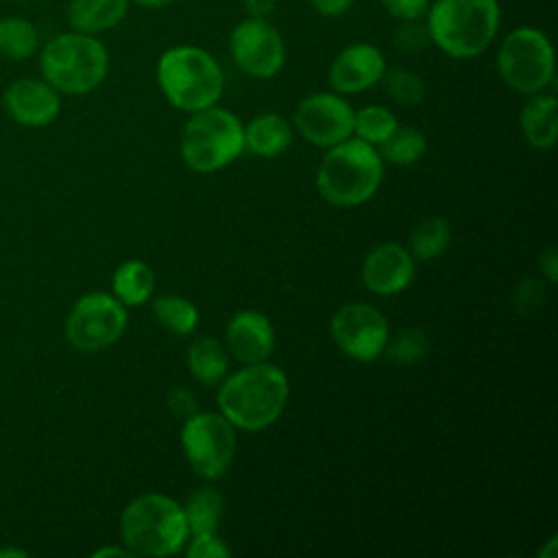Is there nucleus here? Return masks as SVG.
I'll return each mask as SVG.
<instances>
[{
    "mask_svg": "<svg viewBox=\"0 0 558 558\" xmlns=\"http://www.w3.org/2000/svg\"><path fill=\"white\" fill-rule=\"evenodd\" d=\"M290 384L286 373L268 362L246 364L227 379H220L216 395L220 414L238 429L257 432L272 425L288 401Z\"/></svg>",
    "mask_w": 558,
    "mask_h": 558,
    "instance_id": "1",
    "label": "nucleus"
},
{
    "mask_svg": "<svg viewBox=\"0 0 558 558\" xmlns=\"http://www.w3.org/2000/svg\"><path fill=\"white\" fill-rule=\"evenodd\" d=\"M429 44L451 59H475L501 26L499 0H432L425 13Z\"/></svg>",
    "mask_w": 558,
    "mask_h": 558,
    "instance_id": "2",
    "label": "nucleus"
},
{
    "mask_svg": "<svg viewBox=\"0 0 558 558\" xmlns=\"http://www.w3.org/2000/svg\"><path fill=\"white\" fill-rule=\"evenodd\" d=\"M157 85L174 109L194 113L220 100L225 74L211 52L201 46L179 44L159 54Z\"/></svg>",
    "mask_w": 558,
    "mask_h": 558,
    "instance_id": "3",
    "label": "nucleus"
},
{
    "mask_svg": "<svg viewBox=\"0 0 558 558\" xmlns=\"http://www.w3.org/2000/svg\"><path fill=\"white\" fill-rule=\"evenodd\" d=\"M39 70L59 94L83 96L107 78L109 52L96 35L65 31L41 46Z\"/></svg>",
    "mask_w": 558,
    "mask_h": 558,
    "instance_id": "4",
    "label": "nucleus"
},
{
    "mask_svg": "<svg viewBox=\"0 0 558 558\" xmlns=\"http://www.w3.org/2000/svg\"><path fill=\"white\" fill-rule=\"evenodd\" d=\"M384 177V159L360 137H349L329 146L316 172L320 196L338 207L366 203L379 187Z\"/></svg>",
    "mask_w": 558,
    "mask_h": 558,
    "instance_id": "5",
    "label": "nucleus"
},
{
    "mask_svg": "<svg viewBox=\"0 0 558 558\" xmlns=\"http://www.w3.org/2000/svg\"><path fill=\"white\" fill-rule=\"evenodd\" d=\"M120 534L124 547L133 556H172L187 536V523L181 504L168 495L148 493L140 495L122 510Z\"/></svg>",
    "mask_w": 558,
    "mask_h": 558,
    "instance_id": "6",
    "label": "nucleus"
},
{
    "mask_svg": "<svg viewBox=\"0 0 558 558\" xmlns=\"http://www.w3.org/2000/svg\"><path fill=\"white\" fill-rule=\"evenodd\" d=\"M179 150L194 172L220 170L244 150V126L235 113L216 105L205 107L190 113L181 129Z\"/></svg>",
    "mask_w": 558,
    "mask_h": 558,
    "instance_id": "7",
    "label": "nucleus"
},
{
    "mask_svg": "<svg viewBox=\"0 0 558 558\" xmlns=\"http://www.w3.org/2000/svg\"><path fill=\"white\" fill-rule=\"evenodd\" d=\"M495 68L506 87L517 94H538L554 83L556 61L549 37L536 26H514L499 41Z\"/></svg>",
    "mask_w": 558,
    "mask_h": 558,
    "instance_id": "8",
    "label": "nucleus"
},
{
    "mask_svg": "<svg viewBox=\"0 0 558 558\" xmlns=\"http://www.w3.org/2000/svg\"><path fill=\"white\" fill-rule=\"evenodd\" d=\"M181 447L192 471L218 480L235 453V427L220 412H194L181 427Z\"/></svg>",
    "mask_w": 558,
    "mask_h": 558,
    "instance_id": "9",
    "label": "nucleus"
},
{
    "mask_svg": "<svg viewBox=\"0 0 558 558\" xmlns=\"http://www.w3.org/2000/svg\"><path fill=\"white\" fill-rule=\"evenodd\" d=\"M229 57L251 78H272L286 65V41L268 17H244L229 33Z\"/></svg>",
    "mask_w": 558,
    "mask_h": 558,
    "instance_id": "10",
    "label": "nucleus"
},
{
    "mask_svg": "<svg viewBox=\"0 0 558 558\" xmlns=\"http://www.w3.org/2000/svg\"><path fill=\"white\" fill-rule=\"evenodd\" d=\"M124 329L126 310L107 292H89L81 296L65 320V336L78 351L107 349L124 333Z\"/></svg>",
    "mask_w": 558,
    "mask_h": 558,
    "instance_id": "11",
    "label": "nucleus"
},
{
    "mask_svg": "<svg viewBox=\"0 0 558 558\" xmlns=\"http://www.w3.org/2000/svg\"><path fill=\"white\" fill-rule=\"evenodd\" d=\"M329 329L338 349L357 362L379 357L388 342V320L375 305L362 301L342 305Z\"/></svg>",
    "mask_w": 558,
    "mask_h": 558,
    "instance_id": "12",
    "label": "nucleus"
},
{
    "mask_svg": "<svg viewBox=\"0 0 558 558\" xmlns=\"http://www.w3.org/2000/svg\"><path fill=\"white\" fill-rule=\"evenodd\" d=\"M353 113L340 94L316 92L296 105L292 122L305 142L329 148L353 135Z\"/></svg>",
    "mask_w": 558,
    "mask_h": 558,
    "instance_id": "13",
    "label": "nucleus"
},
{
    "mask_svg": "<svg viewBox=\"0 0 558 558\" xmlns=\"http://www.w3.org/2000/svg\"><path fill=\"white\" fill-rule=\"evenodd\" d=\"M386 70V57L379 46L371 41H353L331 59L327 78L331 92L349 96L377 85Z\"/></svg>",
    "mask_w": 558,
    "mask_h": 558,
    "instance_id": "14",
    "label": "nucleus"
},
{
    "mask_svg": "<svg viewBox=\"0 0 558 558\" xmlns=\"http://www.w3.org/2000/svg\"><path fill=\"white\" fill-rule=\"evenodd\" d=\"M4 111L24 126H46L61 111V94L44 78H15L2 92Z\"/></svg>",
    "mask_w": 558,
    "mask_h": 558,
    "instance_id": "15",
    "label": "nucleus"
},
{
    "mask_svg": "<svg viewBox=\"0 0 558 558\" xmlns=\"http://www.w3.org/2000/svg\"><path fill=\"white\" fill-rule=\"evenodd\" d=\"M414 257L397 242H384L368 251L362 262V283L373 294L392 296L410 286Z\"/></svg>",
    "mask_w": 558,
    "mask_h": 558,
    "instance_id": "16",
    "label": "nucleus"
},
{
    "mask_svg": "<svg viewBox=\"0 0 558 558\" xmlns=\"http://www.w3.org/2000/svg\"><path fill=\"white\" fill-rule=\"evenodd\" d=\"M227 351L242 364L266 362L275 347V329L257 310L235 312L225 331Z\"/></svg>",
    "mask_w": 558,
    "mask_h": 558,
    "instance_id": "17",
    "label": "nucleus"
},
{
    "mask_svg": "<svg viewBox=\"0 0 558 558\" xmlns=\"http://www.w3.org/2000/svg\"><path fill=\"white\" fill-rule=\"evenodd\" d=\"M131 0H70L65 20L70 31L85 35H102L122 24Z\"/></svg>",
    "mask_w": 558,
    "mask_h": 558,
    "instance_id": "18",
    "label": "nucleus"
},
{
    "mask_svg": "<svg viewBox=\"0 0 558 558\" xmlns=\"http://www.w3.org/2000/svg\"><path fill=\"white\" fill-rule=\"evenodd\" d=\"M523 137L534 148H551L558 137V100L538 92L527 98L519 116Z\"/></svg>",
    "mask_w": 558,
    "mask_h": 558,
    "instance_id": "19",
    "label": "nucleus"
},
{
    "mask_svg": "<svg viewBox=\"0 0 558 558\" xmlns=\"http://www.w3.org/2000/svg\"><path fill=\"white\" fill-rule=\"evenodd\" d=\"M292 142V124L279 113H259L244 126V148L259 157H277Z\"/></svg>",
    "mask_w": 558,
    "mask_h": 558,
    "instance_id": "20",
    "label": "nucleus"
},
{
    "mask_svg": "<svg viewBox=\"0 0 558 558\" xmlns=\"http://www.w3.org/2000/svg\"><path fill=\"white\" fill-rule=\"evenodd\" d=\"M187 371L201 381V384H218L229 368V353L227 347L216 338H198L187 347L185 353Z\"/></svg>",
    "mask_w": 558,
    "mask_h": 558,
    "instance_id": "21",
    "label": "nucleus"
},
{
    "mask_svg": "<svg viewBox=\"0 0 558 558\" xmlns=\"http://www.w3.org/2000/svg\"><path fill=\"white\" fill-rule=\"evenodd\" d=\"M111 286L122 305H142L155 292V272L146 262L126 259L116 268Z\"/></svg>",
    "mask_w": 558,
    "mask_h": 558,
    "instance_id": "22",
    "label": "nucleus"
},
{
    "mask_svg": "<svg viewBox=\"0 0 558 558\" xmlns=\"http://www.w3.org/2000/svg\"><path fill=\"white\" fill-rule=\"evenodd\" d=\"M39 48L37 26L22 15L0 17V54L11 61H24Z\"/></svg>",
    "mask_w": 558,
    "mask_h": 558,
    "instance_id": "23",
    "label": "nucleus"
},
{
    "mask_svg": "<svg viewBox=\"0 0 558 558\" xmlns=\"http://www.w3.org/2000/svg\"><path fill=\"white\" fill-rule=\"evenodd\" d=\"M451 242V227L442 216L423 218L410 233V255L414 262H427L445 253Z\"/></svg>",
    "mask_w": 558,
    "mask_h": 558,
    "instance_id": "24",
    "label": "nucleus"
},
{
    "mask_svg": "<svg viewBox=\"0 0 558 558\" xmlns=\"http://www.w3.org/2000/svg\"><path fill=\"white\" fill-rule=\"evenodd\" d=\"M190 534H211L218 527L222 514V495L216 488H198L181 506Z\"/></svg>",
    "mask_w": 558,
    "mask_h": 558,
    "instance_id": "25",
    "label": "nucleus"
},
{
    "mask_svg": "<svg viewBox=\"0 0 558 558\" xmlns=\"http://www.w3.org/2000/svg\"><path fill=\"white\" fill-rule=\"evenodd\" d=\"M379 146H381L379 157L384 161H390L397 166H410L425 155L427 142L418 129L397 126Z\"/></svg>",
    "mask_w": 558,
    "mask_h": 558,
    "instance_id": "26",
    "label": "nucleus"
},
{
    "mask_svg": "<svg viewBox=\"0 0 558 558\" xmlns=\"http://www.w3.org/2000/svg\"><path fill=\"white\" fill-rule=\"evenodd\" d=\"M153 314L155 318L170 331L179 336H187L198 325V310L192 301L177 296V294H163L153 301Z\"/></svg>",
    "mask_w": 558,
    "mask_h": 558,
    "instance_id": "27",
    "label": "nucleus"
},
{
    "mask_svg": "<svg viewBox=\"0 0 558 558\" xmlns=\"http://www.w3.org/2000/svg\"><path fill=\"white\" fill-rule=\"evenodd\" d=\"M397 126L395 113L381 105H366L353 113V133L371 146L381 144Z\"/></svg>",
    "mask_w": 558,
    "mask_h": 558,
    "instance_id": "28",
    "label": "nucleus"
},
{
    "mask_svg": "<svg viewBox=\"0 0 558 558\" xmlns=\"http://www.w3.org/2000/svg\"><path fill=\"white\" fill-rule=\"evenodd\" d=\"M386 83V92L388 96L399 102V105H405V107H414L423 100L425 96V83L423 78L408 70V68H392V70H386L384 78Z\"/></svg>",
    "mask_w": 558,
    "mask_h": 558,
    "instance_id": "29",
    "label": "nucleus"
},
{
    "mask_svg": "<svg viewBox=\"0 0 558 558\" xmlns=\"http://www.w3.org/2000/svg\"><path fill=\"white\" fill-rule=\"evenodd\" d=\"M384 351L397 364H412V362H416V360H421L425 355L427 338H425V333L421 329H405L390 344L386 342Z\"/></svg>",
    "mask_w": 558,
    "mask_h": 558,
    "instance_id": "30",
    "label": "nucleus"
},
{
    "mask_svg": "<svg viewBox=\"0 0 558 558\" xmlns=\"http://www.w3.org/2000/svg\"><path fill=\"white\" fill-rule=\"evenodd\" d=\"M390 17L397 22L423 20L432 0H379Z\"/></svg>",
    "mask_w": 558,
    "mask_h": 558,
    "instance_id": "31",
    "label": "nucleus"
},
{
    "mask_svg": "<svg viewBox=\"0 0 558 558\" xmlns=\"http://www.w3.org/2000/svg\"><path fill=\"white\" fill-rule=\"evenodd\" d=\"M185 554L190 558H225L231 554V549L216 536V532H211V534H196L187 545Z\"/></svg>",
    "mask_w": 558,
    "mask_h": 558,
    "instance_id": "32",
    "label": "nucleus"
},
{
    "mask_svg": "<svg viewBox=\"0 0 558 558\" xmlns=\"http://www.w3.org/2000/svg\"><path fill=\"white\" fill-rule=\"evenodd\" d=\"M429 41L425 24L416 22H399V28L395 33V46L401 50H416L423 48Z\"/></svg>",
    "mask_w": 558,
    "mask_h": 558,
    "instance_id": "33",
    "label": "nucleus"
},
{
    "mask_svg": "<svg viewBox=\"0 0 558 558\" xmlns=\"http://www.w3.org/2000/svg\"><path fill=\"white\" fill-rule=\"evenodd\" d=\"M307 2L323 17H340L353 4V0H307Z\"/></svg>",
    "mask_w": 558,
    "mask_h": 558,
    "instance_id": "34",
    "label": "nucleus"
},
{
    "mask_svg": "<svg viewBox=\"0 0 558 558\" xmlns=\"http://www.w3.org/2000/svg\"><path fill=\"white\" fill-rule=\"evenodd\" d=\"M170 408L174 414L179 416H190L194 414L196 410V401H194V395L187 392L185 388H177L170 392Z\"/></svg>",
    "mask_w": 558,
    "mask_h": 558,
    "instance_id": "35",
    "label": "nucleus"
},
{
    "mask_svg": "<svg viewBox=\"0 0 558 558\" xmlns=\"http://www.w3.org/2000/svg\"><path fill=\"white\" fill-rule=\"evenodd\" d=\"M277 2L279 0H242V7L248 17H270L277 9Z\"/></svg>",
    "mask_w": 558,
    "mask_h": 558,
    "instance_id": "36",
    "label": "nucleus"
},
{
    "mask_svg": "<svg viewBox=\"0 0 558 558\" xmlns=\"http://www.w3.org/2000/svg\"><path fill=\"white\" fill-rule=\"evenodd\" d=\"M538 264H541V270L547 275V279L549 281H556V270H558V262H556V251L554 248H547L543 255H541V259H538Z\"/></svg>",
    "mask_w": 558,
    "mask_h": 558,
    "instance_id": "37",
    "label": "nucleus"
},
{
    "mask_svg": "<svg viewBox=\"0 0 558 558\" xmlns=\"http://www.w3.org/2000/svg\"><path fill=\"white\" fill-rule=\"evenodd\" d=\"M133 4L142 7V9H148V11H157V9H166V7H172L177 4L179 0H131Z\"/></svg>",
    "mask_w": 558,
    "mask_h": 558,
    "instance_id": "38",
    "label": "nucleus"
},
{
    "mask_svg": "<svg viewBox=\"0 0 558 558\" xmlns=\"http://www.w3.org/2000/svg\"><path fill=\"white\" fill-rule=\"evenodd\" d=\"M107 556H120V558H129L133 556L126 547H102L94 551V558H107Z\"/></svg>",
    "mask_w": 558,
    "mask_h": 558,
    "instance_id": "39",
    "label": "nucleus"
},
{
    "mask_svg": "<svg viewBox=\"0 0 558 558\" xmlns=\"http://www.w3.org/2000/svg\"><path fill=\"white\" fill-rule=\"evenodd\" d=\"M554 554H556V538L551 536V538L547 541V547H545V549H541V551H538V556H549V558H554Z\"/></svg>",
    "mask_w": 558,
    "mask_h": 558,
    "instance_id": "40",
    "label": "nucleus"
},
{
    "mask_svg": "<svg viewBox=\"0 0 558 558\" xmlns=\"http://www.w3.org/2000/svg\"><path fill=\"white\" fill-rule=\"evenodd\" d=\"M0 556H2V558H7V556H17V558H22V556H26V551H22V549H0Z\"/></svg>",
    "mask_w": 558,
    "mask_h": 558,
    "instance_id": "41",
    "label": "nucleus"
}]
</instances>
